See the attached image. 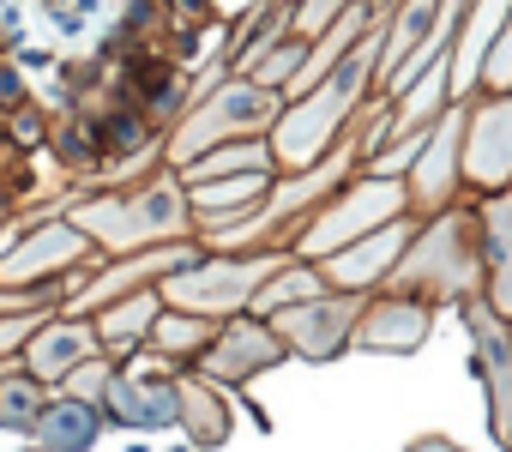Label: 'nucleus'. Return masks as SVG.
<instances>
[{
    "mask_svg": "<svg viewBox=\"0 0 512 452\" xmlns=\"http://www.w3.org/2000/svg\"><path fill=\"white\" fill-rule=\"evenodd\" d=\"M157 314H163V290H157V284H151V290H133V296H121V302H109V308L97 314L103 356H133L139 344H151Z\"/></svg>",
    "mask_w": 512,
    "mask_h": 452,
    "instance_id": "obj_18",
    "label": "nucleus"
},
{
    "mask_svg": "<svg viewBox=\"0 0 512 452\" xmlns=\"http://www.w3.org/2000/svg\"><path fill=\"white\" fill-rule=\"evenodd\" d=\"M253 169H278V151H272V133L260 139H229V145H211L199 157H187L175 175L181 187H199V181H223V175H253Z\"/></svg>",
    "mask_w": 512,
    "mask_h": 452,
    "instance_id": "obj_19",
    "label": "nucleus"
},
{
    "mask_svg": "<svg viewBox=\"0 0 512 452\" xmlns=\"http://www.w3.org/2000/svg\"><path fill=\"white\" fill-rule=\"evenodd\" d=\"M37 434H43V446L49 452H85L91 440H97V410H91V398H49L43 404V416H37Z\"/></svg>",
    "mask_w": 512,
    "mask_h": 452,
    "instance_id": "obj_22",
    "label": "nucleus"
},
{
    "mask_svg": "<svg viewBox=\"0 0 512 452\" xmlns=\"http://www.w3.org/2000/svg\"><path fill=\"white\" fill-rule=\"evenodd\" d=\"M91 254V230L85 223H43V230L19 248V254H0V284H43L55 272H67L73 260Z\"/></svg>",
    "mask_w": 512,
    "mask_h": 452,
    "instance_id": "obj_15",
    "label": "nucleus"
},
{
    "mask_svg": "<svg viewBox=\"0 0 512 452\" xmlns=\"http://www.w3.org/2000/svg\"><path fill=\"white\" fill-rule=\"evenodd\" d=\"M43 320H49V308H43V302H31L25 314H19V308H13V314H0V356H7V350H25V344L37 338V326H43Z\"/></svg>",
    "mask_w": 512,
    "mask_h": 452,
    "instance_id": "obj_24",
    "label": "nucleus"
},
{
    "mask_svg": "<svg viewBox=\"0 0 512 452\" xmlns=\"http://www.w3.org/2000/svg\"><path fill=\"white\" fill-rule=\"evenodd\" d=\"M217 326H223V320H211V314L169 308V314H157V326H151V344H145V350H157L163 362H187V356H205V350L217 344Z\"/></svg>",
    "mask_w": 512,
    "mask_h": 452,
    "instance_id": "obj_21",
    "label": "nucleus"
},
{
    "mask_svg": "<svg viewBox=\"0 0 512 452\" xmlns=\"http://www.w3.org/2000/svg\"><path fill=\"white\" fill-rule=\"evenodd\" d=\"M428 332H434V308L428 302H416L404 290H374L362 320H356V332H350V350L356 356H410V350L428 344Z\"/></svg>",
    "mask_w": 512,
    "mask_h": 452,
    "instance_id": "obj_12",
    "label": "nucleus"
},
{
    "mask_svg": "<svg viewBox=\"0 0 512 452\" xmlns=\"http://www.w3.org/2000/svg\"><path fill=\"white\" fill-rule=\"evenodd\" d=\"M404 181H410V211L416 217H434L458 199V187H464V103H452L428 127V145H422V157L410 163Z\"/></svg>",
    "mask_w": 512,
    "mask_h": 452,
    "instance_id": "obj_11",
    "label": "nucleus"
},
{
    "mask_svg": "<svg viewBox=\"0 0 512 452\" xmlns=\"http://www.w3.org/2000/svg\"><path fill=\"white\" fill-rule=\"evenodd\" d=\"M380 67H386V13H380V25H374L314 91H302V97L284 103V115H278V127H272L278 169H308V163H320V157L350 133L362 97L380 85Z\"/></svg>",
    "mask_w": 512,
    "mask_h": 452,
    "instance_id": "obj_1",
    "label": "nucleus"
},
{
    "mask_svg": "<svg viewBox=\"0 0 512 452\" xmlns=\"http://www.w3.org/2000/svg\"><path fill=\"white\" fill-rule=\"evenodd\" d=\"M103 398H109L115 422H133V428H157V422L181 416V386L175 380H115Z\"/></svg>",
    "mask_w": 512,
    "mask_h": 452,
    "instance_id": "obj_20",
    "label": "nucleus"
},
{
    "mask_svg": "<svg viewBox=\"0 0 512 452\" xmlns=\"http://www.w3.org/2000/svg\"><path fill=\"white\" fill-rule=\"evenodd\" d=\"M278 115H284V91H272V85H260V79L241 73V79L217 85L199 109H187V127L169 139V163L181 169L187 157H199V151H211V145L260 139V133L278 127Z\"/></svg>",
    "mask_w": 512,
    "mask_h": 452,
    "instance_id": "obj_5",
    "label": "nucleus"
},
{
    "mask_svg": "<svg viewBox=\"0 0 512 452\" xmlns=\"http://www.w3.org/2000/svg\"><path fill=\"white\" fill-rule=\"evenodd\" d=\"M416 223H422V217H416V211H404V217L380 223V230H368L362 242L338 248L332 260H320L326 284H332V290H356V296L386 290V284H392V272H398V260H404V248H410V236H416Z\"/></svg>",
    "mask_w": 512,
    "mask_h": 452,
    "instance_id": "obj_10",
    "label": "nucleus"
},
{
    "mask_svg": "<svg viewBox=\"0 0 512 452\" xmlns=\"http://www.w3.org/2000/svg\"><path fill=\"white\" fill-rule=\"evenodd\" d=\"M476 242H482V302L512 320V187L476 193Z\"/></svg>",
    "mask_w": 512,
    "mask_h": 452,
    "instance_id": "obj_14",
    "label": "nucleus"
},
{
    "mask_svg": "<svg viewBox=\"0 0 512 452\" xmlns=\"http://www.w3.org/2000/svg\"><path fill=\"white\" fill-rule=\"evenodd\" d=\"M506 446H512V434H506Z\"/></svg>",
    "mask_w": 512,
    "mask_h": 452,
    "instance_id": "obj_27",
    "label": "nucleus"
},
{
    "mask_svg": "<svg viewBox=\"0 0 512 452\" xmlns=\"http://www.w3.org/2000/svg\"><path fill=\"white\" fill-rule=\"evenodd\" d=\"M266 193H272V169H253V175H223V181L187 187V205H193V223L211 236L223 223H241L247 211H260Z\"/></svg>",
    "mask_w": 512,
    "mask_h": 452,
    "instance_id": "obj_16",
    "label": "nucleus"
},
{
    "mask_svg": "<svg viewBox=\"0 0 512 452\" xmlns=\"http://www.w3.org/2000/svg\"><path fill=\"white\" fill-rule=\"evenodd\" d=\"M464 187L470 193L512 187V91L464 97Z\"/></svg>",
    "mask_w": 512,
    "mask_h": 452,
    "instance_id": "obj_7",
    "label": "nucleus"
},
{
    "mask_svg": "<svg viewBox=\"0 0 512 452\" xmlns=\"http://www.w3.org/2000/svg\"><path fill=\"white\" fill-rule=\"evenodd\" d=\"M284 356H290V344L278 338V326L266 314H235V320L217 326V344L199 356V368H205V380L235 386V380H253L260 368H272Z\"/></svg>",
    "mask_w": 512,
    "mask_h": 452,
    "instance_id": "obj_13",
    "label": "nucleus"
},
{
    "mask_svg": "<svg viewBox=\"0 0 512 452\" xmlns=\"http://www.w3.org/2000/svg\"><path fill=\"white\" fill-rule=\"evenodd\" d=\"M410 211V181L404 175H350L308 223H302V236H296V260H332L338 248L362 242L368 230H380V223L404 217Z\"/></svg>",
    "mask_w": 512,
    "mask_h": 452,
    "instance_id": "obj_4",
    "label": "nucleus"
},
{
    "mask_svg": "<svg viewBox=\"0 0 512 452\" xmlns=\"http://www.w3.org/2000/svg\"><path fill=\"white\" fill-rule=\"evenodd\" d=\"M386 290H404L428 308H464L470 296H482V242H476V205L458 211H434L416 223V236L392 272Z\"/></svg>",
    "mask_w": 512,
    "mask_h": 452,
    "instance_id": "obj_2",
    "label": "nucleus"
},
{
    "mask_svg": "<svg viewBox=\"0 0 512 452\" xmlns=\"http://www.w3.org/2000/svg\"><path fill=\"white\" fill-rule=\"evenodd\" d=\"M410 452H458V446H452V440H434V434H428V440H410Z\"/></svg>",
    "mask_w": 512,
    "mask_h": 452,
    "instance_id": "obj_25",
    "label": "nucleus"
},
{
    "mask_svg": "<svg viewBox=\"0 0 512 452\" xmlns=\"http://www.w3.org/2000/svg\"><path fill=\"white\" fill-rule=\"evenodd\" d=\"M43 380L37 374H25V380H7L0 386V428H37V416H43Z\"/></svg>",
    "mask_w": 512,
    "mask_h": 452,
    "instance_id": "obj_23",
    "label": "nucleus"
},
{
    "mask_svg": "<svg viewBox=\"0 0 512 452\" xmlns=\"http://www.w3.org/2000/svg\"><path fill=\"white\" fill-rule=\"evenodd\" d=\"M296 254L284 248H266V254H247V260H193L181 272H169L157 290L169 308H187V314H211V320H235V314H253V296H260V284Z\"/></svg>",
    "mask_w": 512,
    "mask_h": 452,
    "instance_id": "obj_6",
    "label": "nucleus"
},
{
    "mask_svg": "<svg viewBox=\"0 0 512 452\" xmlns=\"http://www.w3.org/2000/svg\"><path fill=\"white\" fill-rule=\"evenodd\" d=\"M13 308H25V296H13V290H0V314H13Z\"/></svg>",
    "mask_w": 512,
    "mask_h": 452,
    "instance_id": "obj_26",
    "label": "nucleus"
},
{
    "mask_svg": "<svg viewBox=\"0 0 512 452\" xmlns=\"http://www.w3.org/2000/svg\"><path fill=\"white\" fill-rule=\"evenodd\" d=\"M73 223H85L115 254H139V248L181 242L187 230H199L181 175H163V181H151L145 193H127V199H85V205H73Z\"/></svg>",
    "mask_w": 512,
    "mask_h": 452,
    "instance_id": "obj_3",
    "label": "nucleus"
},
{
    "mask_svg": "<svg viewBox=\"0 0 512 452\" xmlns=\"http://www.w3.org/2000/svg\"><path fill=\"white\" fill-rule=\"evenodd\" d=\"M362 308H368V296H356V290H326V296H314V302H296V308L272 314V326H278V338L290 344V356L332 362V356L350 350V332H356Z\"/></svg>",
    "mask_w": 512,
    "mask_h": 452,
    "instance_id": "obj_8",
    "label": "nucleus"
},
{
    "mask_svg": "<svg viewBox=\"0 0 512 452\" xmlns=\"http://www.w3.org/2000/svg\"><path fill=\"white\" fill-rule=\"evenodd\" d=\"M458 314L470 326V362L488 392V428H494V440H506L512 434V320L500 308H488L482 296H470Z\"/></svg>",
    "mask_w": 512,
    "mask_h": 452,
    "instance_id": "obj_9",
    "label": "nucleus"
},
{
    "mask_svg": "<svg viewBox=\"0 0 512 452\" xmlns=\"http://www.w3.org/2000/svg\"><path fill=\"white\" fill-rule=\"evenodd\" d=\"M103 350V338H97V326H85L79 314H67V320H43L37 326V338L25 344V362H31V374L37 380H67L79 362H91Z\"/></svg>",
    "mask_w": 512,
    "mask_h": 452,
    "instance_id": "obj_17",
    "label": "nucleus"
}]
</instances>
